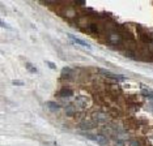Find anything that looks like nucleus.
Wrapping results in <instances>:
<instances>
[{
	"mask_svg": "<svg viewBox=\"0 0 153 146\" xmlns=\"http://www.w3.org/2000/svg\"><path fill=\"white\" fill-rule=\"evenodd\" d=\"M122 40H123L122 34L115 32V30H110V32L106 33V42L110 46H119L122 43Z\"/></svg>",
	"mask_w": 153,
	"mask_h": 146,
	"instance_id": "obj_1",
	"label": "nucleus"
},
{
	"mask_svg": "<svg viewBox=\"0 0 153 146\" xmlns=\"http://www.w3.org/2000/svg\"><path fill=\"white\" fill-rule=\"evenodd\" d=\"M92 120L94 121L96 124H106L109 121V117L105 112L102 111H96V112L92 114Z\"/></svg>",
	"mask_w": 153,
	"mask_h": 146,
	"instance_id": "obj_2",
	"label": "nucleus"
},
{
	"mask_svg": "<svg viewBox=\"0 0 153 146\" xmlns=\"http://www.w3.org/2000/svg\"><path fill=\"white\" fill-rule=\"evenodd\" d=\"M74 106L82 110V108H86L89 106V102L84 95H77L75 98V101H74Z\"/></svg>",
	"mask_w": 153,
	"mask_h": 146,
	"instance_id": "obj_3",
	"label": "nucleus"
},
{
	"mask_svg": "<svg viewBox=\"0 0 153 146\" xmlns=\"http://www.w3.org/2000/svg\"><path fill=\"white\" fill-rule=\"evenodd\" d=\"M62 15L64 17H67V18H75L76 16H77V12H76L75 8H72V7H65V8L62 9Z\"/></svg>",
	"mask_w": 153,
	"mask_h": 146,
	"instance_id": "obj_4",
	"label": "nucleus"
},
{
	"mask_svg": "<svg viewBox=\"0 0 153 146\" xmlns=\"http://www.w3.org/2000/svg\"><path fill=\"white\" fill-rule=\"evenodd\" d=\"M68 38L71 39L72 42H75L76 45H79V46H82V47H86V48H90V45H89V43H86L85 40L80 39V38H77V37L72 35V34H68Z\"/></svg>",
	"mask_w": 153,
	"mask_h": 146,
	"instance_id": "obj_5",
	"label": "nucleus"
},
{
	"mask_svg": "<svg viewBox=\"0 0 153 146\" xmlns=\"http://www.w3.org/2000/svg\"><path fill=\"white\" fill-rule=\"evenodd\" d=\"M82 129H93V128L96 127V123L92 120V117L90 119H85V120H82L81 123H80Z\"/></svg>",
	"mask_w": 153,
	"mask_h": 146,
	"instance_id": "obj_6",
	"label": "nucleus"
},
{
	"mask_svg": "<svg viewBox=\"0 0 153 146\" xmlns=\"http://www.w3.org/2000/svg\"><path fill=\"white\" fill-rule=\"evenodd\" d=\"M58 95H59V97H62V98H68V97H72V95H74V90H72V89H69V87H62V89L59 90Z\"/></svg>",
	"mask_w": 153,
	"mask_h": 146,
	"instance_id": "obj_7",
	"label": "nucleus"
},
{
	"mask_svg": "<svg viewBox=\"0 0 153 146\" xmlns=\"http://www.w3.org/2000/svg\"><path fill=\"white\" fill-rule=\"evenodd\" d=\"M85 32H88L89 34H98L100 33V29H98V25L96 22H92L88 28L85 29Z\"/></svg>",
	"mask_w": 153,
	"mask_h": 146,
	"instance_id": "obj_8",
	"label": "nucleus"
},
{
	"mask_svg": "<svg viewBox=\"0 0 153 146\" xmlns=\"http://www.w3.org/2000/svg\"><path fill=\"white\" fill-rule=\"evenodd\" d=\"M101 73L103 74L105 77H107V79H113V80H124V77H120V76H117V74H114V73H110V72H107V70H100Z\"/></svg>",
	"mask_w": 153,
	"mask_h": 146,
	"instance_id": "obj_9",
	"label": "nucleus"
},
{
	"mask_svg": "<svg viewBox=\"0 0 153 146\" xmlns=\"http://www.w3.org/2000/svg\"><path fill=\"white\" fill-rule=\"evenodd\" d=\"M141 90H143V93H144V97L153 99V91L152 90H149L147 86H144V85H141Z\"/></svg>",
	"mask_w": 153,
	"mask_h": 146,
	"instance_id": "obj_10",
	"label": "nucleus"
},
{
	"mask_svg": "<svg viewBox=\"0 0 153 146\" xmlns=\"http://www.w3.org/2000/svg\"><path fill=\"white\" fill-rule=\"evenodd\" d=\"M65 114L68 115V116H72V115L76 114V107L74 104H68L67 107H65Z\"/></svg>",
	"mask_w": 153,
	"mask_h": 146,
	"instance_id": "obj_11",
	"label": "nucleus"
},
{
	"mask_svg": "<svg viewBox=\"0 0 153 146\" xmlns=\"http://www.w3.org/2000/svg\"><path fill=\"white\" fill-rule=\"evenodd\" d=\"M72 73H74V70H72L71 68H63V69H62V76L65 77V79L72 77Z\"/></svg>",
	"mask_w": 153,
	"mask_h": 146,
	"instance_id": "obj_12",
	"label": "nucleus"
},
{
	"mask_svg": "<svg viewBox=\"0 0 153 146\" xmlns=\"http://www.w3.org/2000/svg\"><path fill=\"white\" fill-rule=\"evenodd\" d=\"M47 107H48V110H51V111H58V110H60V106H59L58 103H55V102H48V103H47Z\"/></svg>",
	"mask_w": 153,
	"mask_h": 146,
	"instance_id": "obj_13",
	"label": "nucleus"
},
{
	"mask_svg": "<svg viewBox=\"0 0 153 146\" xmlns=\"http://www.w3.org/2000/svg\"><path fill=\"white\" fill-rule=\"evenodd\" d=\"M25 67H26V69L29 70V72H32V73H37V68L33 65V64H30V63H26L25 64Z\"/></svg>",
	"mask_w": 153,
	"mask_h": 146,
	"instance_id": "obj_14",
	"label": "nucleus"
},
{
	"mask_svg": "<svg viewBox=\"0 0 153 146\" xmlns=\"http://www.w3.org/2000/svg\"><path fill=\"white\" fill-rule=\"evenodd\" d=\"M147 110H149V111H151V112L153 114V99H151V101H149L148 103H147Z\"/></svg>",
	"mask_w": 153,
	"mask_h": 146,
	"instance_id": "obj_15",
	"label": "nucleus"
},
{
	"mask_svg": "<svg viewBox=\"0 0 153 146\" xmlns=\"http://www.w3.org/2000/svg\"><path fill=\"white\" fill-rule=\"evenodd\" d=\"M12 84H13V85H16V86H21V85H24L22 81H17V80H13V81H12Z\"/></svg>",
	"mask_w": 153,
	"mask_h": 146,
	"instance_id": "obj_16",
	"label": "nucleus"
},
{
	"mask_svg": "<svg viewBox=\"0 0 153 146\" xmlns=\"http://www.w3.org/2000/svg\"><path fill=\"white\" fill-rule=\"evenodd\" d=\"M46 64L48 65V68H51V69H55V68H56V67H55V64L51 63V62H46Z\"/></svg>",
	"mask_w": 153,
	"mask_h": 146,
	"instance_id": "obj_17",
	"label": "nucleus"
},
{
	"mask_svg": "<svg viewBox=\"0 0 153 146\" xmlns=\"http://www.w3.org/2000/svg\"><path fill=\"white\" fill-rule=\"evenodd\" d=\"M148 48H149V52L153 54V42H151V43L148 45Z\"/></svg>",
	"mask_w": 153,
	"mask_h": 146,
	"instance_id": "obj_18",
	"label": "nucleus"
},
{
	"mask_svg": "<svg viewBox=\"0 0 153 146\" xmlns=\"http://www.w3.org/2000/svg\"><path fill=\"white\" fill-rule=\"evenodd\" d=\"M76 4H77V5H84L85 3L84 1H80V0H79V1H76Z\"/></svg>",
	"mask_w": 153,
	"mask_h": 146,
	"instance_id": "obj_19",
	"label": "nucleus"
}]
</instances>
